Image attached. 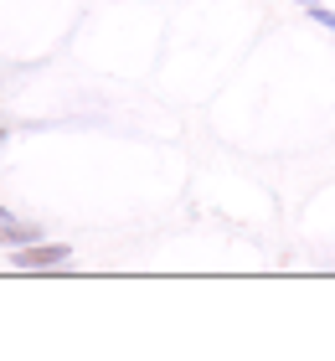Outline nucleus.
Here are the masks:
<instances>
[{"label":"nucleus","mask_w":335,"mask_h":361,"mask_svg":"<svg viewBox=\"0 0 335 361\" xmlns=\"http://www.w3.org/2000/svg\"><path fill=\"white\" fill-rule=\"evenodd\" d=\"M42 227L37 222H16V217H0V243L6 248H26V243H37Z\"/></svg>","instance_id":"nucleus-2"},{"label":"nucleus","mask_w":335,"mask_h":361,"mask_svg":"<svg viewBox=\"0 0 335 361\" xmlns=\"http://www.w3.org/2000/svg\"><path fill=\"white\" fill-rule=\"evenodd\" d=\"M0 217H11V212H6V202H0Z\"/></svg>","instance_id":"nucleus-5"},{"label":"nucleus","mask_w":335,"mask_h":361,"mask_svg":"<svg viewBox=\"0 0 335 361\" xmlns=\"http://www.w3.org/2000/svg\"><path fill=\"white\" fill-rule=\"evenodd\" d=\"M6 140H11V129H6V124H0V150H6Z\"/></svg>","instance_id":"nucleus-4"},{"label":"nucleus","mask_w":335,"mask_h":361,"mask_svg":"<svg viewBox=\"0 0 335 361\" xmlns=\"http://www.w3.org/2000/svg\"><path fill=\"white\" fill-rule=\"evenodd\" d=\"M305 11H310V21H315V26H325V31H335V11H325V6H315V0H310Z\"/></svg>","instance_id":"nucleus-3"},{"label":"nucleus","mask_w":335,"mask_h":361,"mask_svg":"<svg viewBox=\"0 0 335 361\" xmlns=\"http://www.w3.org/2000/svg\"><path fill=\"white\" fill-rule=\"evenodd\" d=\"M294 6H310V0H294Z\"/></svg>","instance_id":"nucleus-6"},{"label":"nucleus","mask_w":335,"mask_h":361,"mask_svg":"<svg viewBox=\"0 0 335 361\" xmlns=\"http://www.w3.org/2000/svg\"><path fill=\"white\" fill-rule=\"evenodd\" d=\"M67 258H73V243L37 238V243H26V248H11V269H21V274H31V269H62Z\"/></svg>","instance_id":"nucleus-1"}]
</instances>
